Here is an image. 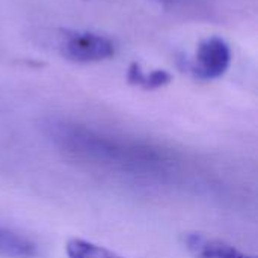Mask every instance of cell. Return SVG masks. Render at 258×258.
<instances>
[{"mask_svg": "<svg viewBox=\"0 0 258 258\" xmlns=\"http://www.w3.org/2000/svg\"><path fill=\"white\" fill-rule=\"evenodd\" d=\"M162 5H168V6H186L190 5L194 0H157Z\"/></svg>", "mask_w": 258, "mask_h": 258, "instance_id": "ba28073f", "label": "cell"}, {"mask_svg": "<svg viewBox=\"0 0 258 258\" xmlns=\"http://www.w3.org/2000/svg\"><path fill=\"white\" fill-rule=\"evenodd\" d=\"M38 248L26 236L0 225V258H36Z\"/></svg>", "mask_w": 258, "mask_h": 258, "instance_id": "5b68a950", "label": "cell"}, {"mask_svg": "<svg viewBox=\"0 0 258 258\" xmlns=\"http://www.w3.org/2000/svg\"><path fill=\"white\" fill-rule=\"evenodd\" d=\"M233 53L228 42L219 36H210L200 42L192 63V74L200 80H216L231 65Z\"/></svg>", "mask_w": 258, "mask_h": 258, "instance_id": "3957f363", "label": "cell"}, {"mask_svg": "<svg viewBox=\"0 0 258 258\" xmlns=\"http://www.w3.org/2000/svg\"><path fill=\"white\" fill-rule=\"evenodd\" d=\"M115 42L100 33L86 30H67L62 35L60 51L74 63H95L115 54Z\"/></svg>", "mask_w": 258, "mask_h": 258, "instance_id": "7a4b0ae2", "label": "cell"}, {"mask_svg": "<svg viewBox=\"0 0 258 258\" xmlns=\"http://www.w3.org/2000/svg\"><path fill=\"white\" fill-rule=\"evenodd\" d=\"M184 245L192 258H255L224 240L201 233H189L184 236Z\"/></svg>", "mask_w": 258, "mask_h": 258, "instance_id": "277c9868", "label": "cell"}, {"mask_svg": "<svg viewBox=\"0 0 258 258\" xmlns=\"http://www.w3.org/2000/svg\"><path fill=\"white\" fill-rule=\"evenodd\" d=\"M65 252L68 258H124L104 246H100L80 237L70 239L67 242Z\"/></svg>", "mask_w": 258, "mask_h": 258, "instance_id": "52a82bcc", "label": "cell"}, {"mask_svg": "<svg viewBox=\"0 0 258 258\" xmlns=\"http://www.w3.org/2000/svg\"><path fill=\"white\" fill-rule=\"evenodd\" d=\"M42 130L68 159L104 174L147 184H175L186 174L177 153L150 141L67 118H48Z\"/></svg>", "mask_w": 258, "mask_h": 258, "instance_id": "6da1fadb", "label": "cell"}, {"mask_svg": "<svg viewBox=\"0 0 258 258\" xmlns=\"http://www.w3.org/2000/svg\"><path fill=\"white\" fill-rule=\"evenodd\" d=\"M127 80L130 85H135V86L150 91V89H159V88L166 86L172 80V76L165 70L145 71V70H142V67L138 62H133L128 67Z\"/></svg>", "mask_w": 258, "mask_h": 258, "instance_id": "8992f818", "label": "cell"}]
</instances>
